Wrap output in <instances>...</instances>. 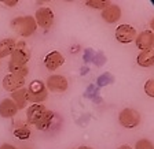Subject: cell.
Here are the masks:
<instances>
[{"label":"cell","instance_id":"obj_1","mask_svg":"<svg viewBox=\"0 0 154 149\" xmlns=\"http://www.w3.org/2000/svg\"><path fill=\"white\" fill-rule=\"evenodd\" d=\"M11 29L15 33L23 36V37H29L36 32L37 29V23H36L35 18L30 15L26 16H17L11 21Z\"/></svg>","mask_w":154,"mask_h":149},{"label":"cell","instance_id":"obj_2","mask_svg":"<svg viewBox=\"0 0 154 149\" xmlns=\"http://www.w3.org/2000/svg\"><path fill=\"white\" fill-rule=\"evenodd\" d=\"M26 90H28V101H32L33 104H42L48 97L47 86L43 81L38 79H35L29 83V88H26Z\"/></svg>","mask_w":154,"mask_h":149},{"label":"cell","instance_id":"obj_3","mask_svg":"<svg viewBox=\"0 0 154 149\" xmlns=\"http://www.w3.org/2000/svg\"><path fill=\"white\" fill-rule=\"evenodd\" d=\"M119 122L125 129H134L140 123V115L134 108H124L119 115Z\"/></svg>","mask_w":154,"mask_h":149},{"label":"cell","instance_id":"obj_4","mask_svg":"<svg viewBox=\"0 0 154 149\" xmlns=\"http://www.w3.org/2000/svg\"><path fill=\"white\" fill-rule=\"evenodd\" d=\"M35 21L37 23V26L43 29H50L54 23V13H52L51 8L48 7H42L36 11L35 15Z\"/></svg>","mask_w":154,"mask_h":149},{"label":"cell","instance_id":"obj_5","mask_svg":"<svg viewBox=\"0 0 154 149\" xmlns=\"http://www.w3.org/2000/svg\"><path fill=\"white\" fill-rule=\"evenodd\" d=\"M10 62L8 67H19V66H26V63L30 59V52L28 48H15L14 52L10 55Z\"/></svg>","mask_w":154,"mask_h":149},{"label":"cell","instance_id":"obj_6","mask_svg":"<svg viewBox=\"0 0 154 149\" xmlns=\"http://www.w3.org/2000/svg\"><path fill=\"white\" fill-rule=\"evenodd\" d=\"M45 86H47V90H51V92H55V93H62V92H66L69 83H67V79L63 75L55 74V75L48 77Z\"/></svg>","mask_w":154,"mask_h":149},{"label":"cell","instance_id":"obj_7","mask_svg":"<svg viewBox=\"0 0 154 149\" xmlns=\"http://www.w3.org/2000/svg\"><path fill=\"white\" fill-rule=\"evenodd\" d=\"M136 30L131 25H120L116 29V38L121 44H128L136 38Z\"/></svg>","mask_w":154,"mask_h":149},{"label":"cell","instance_id":"obj_8","mask_svg":"<svg viewBox=\"0 0 154 149\" xmlns=\"http://www.w3.org/2000/svg\"><path fill=\"white\" fill-rule=\"evenodd\" d=\"M136 47L142 51H150L154 47V33L151 30H144V32L139 33L135 38Z\"/></svg>","mask_w":154,"mask_h":149},{"label":"cell","instance_id":"obj_9","mask_svg":"<svg viewBox=\"0 0 154 149\" xmlns=\"http://www.w3.org/2000/svg\"><path fill=\"white\" fill-rule=\"evenodd\" d=\"M25 86V78H21V77L13 75V74H7L3 78V88L7 92H15L19 90Z\"/></svg>","mask_w":154,"mask_h":149},{"label":"cell","instance_id":"obj_10","mask_svg":"<svg viewBox=\"0 0 154 149\" xmlns=\"http://www.w3.org/2000/svg\"><path fill=\"white\" fill-rule=\"evenodd\" d=\"M65 63V57L61 52L58 51H52L44 57V66L47 67V70L50 71H55L57 69L62 66Z\"/></svg>","mask_w":154,"mask_h":149},{"label":"cell","instance_id":"obj_11","mask_svg":"<svg viewBox=\"0 0 154 149\" xmlns=\"http://www.w3.org/2000/svg\"><path fill=\"white\" fill-rule=\"evenodd\" d=\"M47 111V108L43 104H32L30 107L26 108V118H28V122L30 124H36L40 118L44 115V112Z\"/></svg>","mask_w":154,"mask_h":149},{"label":"cell","instance_id":"obj_12","mask_svg":"<svg viewBox=\"0 0 154 149\" xmlns=\"http://www.w3.org/2000/svg\"><path fill=\"white\" fill-rule=\"evenodd\" d=\"M100 15H102V18L105 19L107 23L117 22V21L121 18V8H120L117 4H110L107 8L103 10Z\"/></svg>","mask_w":154,"mask_h":149},{"label":"cell","instance_id":"obj_13","mask_svg":"<svg viewBox=\"0 0 154 149\" xmlns=\"http://www.w3.org/2000/svg\"><path fill=\"white\" fill-rule=\"evenodd\" d=\"M18 112V107L11 98H4L0 101V116L2 118H13Z\"/></svg>","mask_w":154,"mask_h":149},{"label":"cell","instance_id":"obj_14","mask_svg":"<svg viewBox=\"0 0 154 149\" xmlns=\"http://www.w3.org/2000/svg\"><path fill=\"white\" fill-rule=\"evenodd\" d=\"M11 100L15 103L18 110H23L28 104V90H26V88H22L11 93Z\"/></svg>","mask_w":154,"mask_h":149},{"label":"cell","instance_id":"obj_15","mask_svg":"<svg viewBox=\"0 0 154 149\" xmlns=\"http://www.w3.org/2000/svg\"><path fill=\"white\" fill-rule=\"evenodd\" d=\"M139 66L142 67H151L154 66V49L150 51H142L136 57Z\"/></svg>","mask_w":154,"mask_h":149},{"label":"cell","instance_id":"obj_16","mask_svg":"<svg viewBox=\"0 0 154 149\" xmlns=\"http://www.w3.org/2000/svg\"><path fill=\"white\" fill-rule=\"evenodd\" d=\"M17 41L13 38H4L0 40V57H6L8 55H11L15 49Z\"/></svg>","mask_w":154,"mask_h":149},{"label":"cell","instance_id":"obj_17","mask_svg":"<svg viewBox=\"0 0 154 149\" xmlns=\"http://www.w3.org/2000/svg\"><path fill=\"white\" fill-rule=\"evenodd\" d=\"M52 119H54V112H51V111H48L47 110V111L44 112V115L40 118V121H38L35 126L37 127L38 130H48V129L51 127Z\"/></svg>","mask_w":154,"mask_h":149},{"label":"cell","instance_id":"obj_18","mask_svg":"<svg viewBox=\"0 0 154 149\" xmlns=\"http://www.w3.org/2000/svg\"><path fill=\"white\" fill-rule=\"evenodd\" d=\"M110 1L109 0H88L87 1V6L91 7V8H96V10H105L110 6Z\"/></svg>","mask_w":154,"mask_h":149},{"label":"cell","instance_id":"obj_19","mask_svg":"<svg viewBox=\"0 0 154 149\" xmlns=\"http://www.w3.org/2000/svg\"><path fill=\"white\" fill-rule=\"evenodd\" d=\"M14 136L17 138H19V140H28L29 137H30V130L26 126H18L14 130Z\"/></svg>","mask_w":154,"mask_h":149},{"label":"cell","instance_id":"obj_20","mask_svg":"<svg viewBox=\"0 0 154 149\" xmlns=\"http://www.w3.org/2000/svg\"><path fill=\"white\" fill-rule=\"evenodd\" d=\"M135 149H154V145L150 140H146V138H142L138 142L135 144Z\"/></svg>","mask_w":154,"mask_h":149},{"label":"cell","instance_id":"obj_21","mask_svg":"<svg viewBox=\"0 0 154 149\" xmlns=\"http://www.w3.org/2000/svg\"><path fill=\"white\" fill-rule=\"evenodd\" d=\"M144 93L149 97H154V79H149L147 82L144 83Z\"/></svg>","mask_w":154,"mask_h":149},{"label":"cell","instance_id":"obj_22","mask_svg":"<svg viewBox=\"0 0 154 149\" xmlns=\"http://www.w3.org/2000/svg\"><path fill=\"white\" fill-rule=\"evenodd\" d=\"M0 149H17L14 145H10V144H4V145L0 146Z\"/></svg>","mask_w":154,"mask_h":149},{"label":"cell","instance_id":"obj_23","mask_svg":"<svg viewBox=\"0 0 154 149\" xmlns=\"http://www.w3.org/2000/svg\"><path fill=\"white\" fill-rule=\"evenodd\" d=\"M4 4H6V6L13 7V6H15V4H17V1H15V0H14V1H7V0H6V1H4Z\"/></svg>","mask_w":154,"mask_h":149},{"label":"cell","instance_id":"obj_24","mask_svg":"<svg viewBox=\"0 0 154 149\" xmlns=\"http://www.w3.org/2000/svg\"><path fill=\"white\" fill-rule=\"evenodd\" d=\"M119 149H132V148L129 145H122V146H120Z\"/></svg>","mask_w":154,"mask_h":149},{"label":"cell","instance_id":"obj_25","mask_svg":"<svg viewBox=\"0 0 154 149\" xmlns=\"http://www.w3.org/2000/svg\"><path fill=\"white\" fill-rule=\"evenodd\" d=\"M150 26H151V29H153V30H154V18L151 19V22H150Z\"/></svg>","mask_w":154,"mask_h":149},{"label":"cell","instance_id":"obj_26","mask_svg":"<svg viewBox=\"0 0 154 149\" xmlns=\"http://www.w3.org/2000/svg\"><path fill=\"white\" fill-rule=\"evenodd\" d=\"M79 149H92V148H90V146H80Z\"/></svg>","mask_w":154,"mask_h":149}]
</instances>
